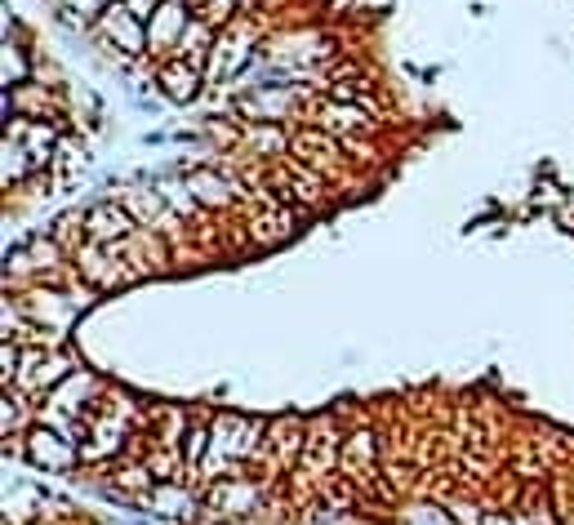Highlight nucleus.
I'll use <instances>...</instances> for the list:
<instances>
[{
    "mask_svg": "<svg viewBox=\"0 0 574 525\" xmlns=\"http://www.w3.org/2000/svg\"><path fill=\"white\" fill-rule=\"evenodd\" d=\"M28 81H32V59H28V50L6 41V90L28 85Z\"/></svg>",
    "mask_w": 574,
    "mask_h": 525,
    "instance_id": "a878e982",
    "label": "nucleus"
},
{
    "mask_svg": "<svg viewBox=\"0 0 574 525\" xmlns=\"http://www.w3.org/2000/svg\"><path fill=\"white\" fill-rule=\"evenodd\" d=\"M41 423V405L23 392V388H6V397H0V436H28L32 428Z\"/></svg>",
    "mask_w": 574,
    "mask_h": 525,
    "instance_id": "aec40b11",
    "label": "nucleus"
},
{
    "mask_svg": "<svg viewBox=\"0 0 574 525\" xmlns=\"http://www.w3.org/2000/svg\"><path fill=\"white\" fill-rule=\"evenodd\" d=\"M94 32H99V41H103L107 50L121 54L125 68L139 63V59H147V23H139V19L130 14L125 0H112V6L99 14Z\"/></svg>",
    "mask_w": 574,
    "mask_h": 525,
    "instance_id": "423d86ee",
    "label": "nucleus"
},
{
    "mask_svg": "<svg viewBox=\"0 0 574 525\" xmlns=\"http://www.w3.org/2000/svg\"><path fill=\"white\" fill-rule=\"evenodd\" d=\"M23 459H28L32 467H41V472H76V467H85V463H81V441L63 436V432H54V428H45V423H37V428L23 436Z\"/></svg>",
    "mask_w": 574,
    "mask_h": 525,
    "instance_id": "6e6552de",
    "label": "nucleus"
},
{
    "mask_svg": "<svg viewBox=\"0 0 574 525\" xmlns=\"http://www.w3.org/2000/svg\"><path fill=\"white\" fill-rule=\"evenodd\" d=\"M240 6H249V0H240Z\"/></svg>",
    "mask_w": 574,
    "mask_h": 525,
    "instance_id": "c756f323",
    "label": "nucleus"
},
{
    "mask_svg": "<svg viewBox=\"0 0 574 525\" xmlns=\"http://www.w3.org/2000/svg\"><path fill=\"white\" fill-rule=\"evenodd\" d=\"M6 138L19 143L37 169H50L54 156H59V143H63V125L59 121H37V116H14L6 121Z\"/></svg>",
    "mask_w": 574,
    "mask_h": 525,
    "instance_id": "9d476101",
    "label": "nucleus"
},
{
    "mask_svg": "<svg viewBox=\"0 0 574 525\" xmlns=\"http://www.w3.org/2000/svg\"><path fill=\"white\" fill-rule=\"evenodd\" d=\"M37 174H41V169L32 165V156H28L19 143L6 138V187H23V183L37 178Z\"/></svg>",
    "mask_w": 574,
    "mask_h": 525,
    "instance_id": "b1692460",
    "label": "nucleus"
},
{
    "mask_svg": "<svg viewBox=\"0 0 574 525\" xmlns=\"http://www.w3.org/2000/svg\"><path fill=\"white\" fill-rule=\"evenodd\" d=\"M130 441H139L134 419H125L112 405H99L90 414V436L81 441V463L85 467H116L130 454Z\"/></svg>",
    "mask_w": 574,
    "mask_h": 525,
    "instance_id": "f03ea898",
    "label": "nucleus"
},
{
    "mask_svg": "<svg viewBox=\"0 0 574 525\" xmlns=\"http://www.w3.org/2000/svg\"><path fill=\"white\" fill-rule=\"evenodd\" d=\"M308 423L312 419H299V414L271 419V428H267V454H276L280 467H299V459L308 450Z\"/></svg>",
    "mask_w": 574,
    "mask_h": 525,
    "instance_id": "a211bd4d",
    "label": "nucleus"
},
{
    "mask_svg": "<svg viewBox=\"0 0 574 525\" xmlns=\"http://www.w3.org/2000/svg\"><path fill=\"white\" fill-rule=\"evenodd\" d=\"M344 472L352 485H375L383 476V445L370 423H357L344 441Z\"/></svg>",
    "mask_w": 574,
    "mask_h": 525,
    "instance_id": "9b49d317",
    "label": "nucleus"
},
{
    "mask_svg": "<svg viewBox=\"0 0 574 525\" xmlns=\"http://www.w3.org/2000/svg\"><path fill=\"white\" fill-rule=\"evenodd\" d=\"M214 45H218V28H209V23H201V19H192V28H187V37H183V45H178V54L174 59H187L192 68H209V54H214Z\"/></svg>",
    "mask_w": 574,
    "mask_h": 525,
    "instance_id": "4be33fe9",
    "label": "nucleus"
},
{
    "mask_svg": "<svg viewBox=\"0 0 574 525\" xmlns=\"http://www.w3.org/2000/svg\"><path fill=\"white\" fill-rule=\"evenodd\" d=\"M290 130H295L290 156H299L304 165H312V169H321L330 183H339L344 165H352L348 152H344V138H335V134L321 130V125H290Z\"/></svg>",
    "mask_w": 574,
    "mask_h": 525,
    "instance_id": "0eeeda50",
    "label": "nucleus"
},
{
    "mask_svg": "<svg viewBox=\"0 0 574 525\" xmlns=\"http://www.w3.org/2000/svg\"><path fill=\"white\" fill-rule=\"evenodd\" d=\"M344 152H348L352 165H379V161H383V147L375 143V134H352V138H344Z\"/></svg>",
    "mask_w": 574,
    "mask_h": 525,
    "instance_id": "bb28decb",
    "label": "nucleus"
},
{
    "mask_svg": "<svg viewBox=\"0 0 574 525\" xmlns=\"http://www.w3.org/2000/svg\"><path fill=\"white\" fill-rule=\"evenodd\" d=\"M267 178H271V192H276L280 200H290V205H304L308 214L326 209V205H330V192H335V183H330V178H326L321 169L304 165L299 156H285V161L267 165Z\"/></svg>",
    "mask_w": 574,
    "mask_h": 525,
    "instance_id": "20e7f679",
    "label": "nucleus"
},
{
    "mask_svg": "<svg viewBox=\"0 0 574 525\" xmlns=\"http://www.w3.org/2000/svg\"><path fill=\"white\" fill-rule=\"evenodd\" d=\"M304 223H308L304 205L276 200V205H258V214L249 218V236H254V245H280V240H290Z\"/></svg>",
    "mask_w": 574,
    "mask_h": 525,
    "instance_id": "4468645a",
    "label": "nucleus"
},
{
    "mask_svg": "<svg viewBox=\"0 0 574 525\" xmlns=\"http://www.w3.org/2000/svg\"><path fill=\"white\" fill-rule=\"evenodd\" d=\"M481 525H516V516L512 512H485Z\"/></svg>",
    "mask_w": 574,
    "mask_h": 525,
    "instance_id": "c85d7f7f",
    "label": "nucleus"
},
{
    "mask_svg": "<svg viewBox=\"0 0 574 525\" xmlns=\"http://www.w3.org/2000/svg\"><path fill=\"white\" fill-rule=\"evenodd\" d=\"M205 454H209V423H201V419H192V428H187V441H183V459H187V476H196V467L205 463Z\"/></svg>",
    "mask_w": 574,
    "mask_h": 525,
    "instance_id": "393cba45",
    "label": "nucleus"
},
{
    "mask_svg": "<svg viewBox=\"0 0 574 525\" xmlns=\"http://www.w3.org/2000/svg\"><path fill=\"white\" fill-rule=\"evenodd\" d=\"M37 116V121H68V112H63V99L50 90V85H37V81H28V85H14V90H6V116Z\"/></svg>",
    "mask_w": 574,
    "mask_h": 525,
    "instance_id": "dca6fc26",
    "label": "nucleus"
},
{
    "mask_svg": "<svg viewBox=\"0 0 574 525\" xmlns=\"http://www.w3.org/2000/svg\"><path fill=\"white\" fill-rule=\"evenodd\" d=\"M258 45H263V23H254L249 14H240L236 23H227V28L218 32V45H214V54H209L205 81H209L214 90H232V85L249 72Z\"/></svg>",
    "mask_w": 574,
    "mask_h": 525,
    "instance_id": "f257e3e1",
    "label": "nucleus"
},
{
    "mask_svg": "<svg viewBox=\"0 0 574 525\" xmlns=\"http://www.w3.org/2000/svg\"><path fill=\"white\" fill-rule=\"evenodd\" d=\"M258 503H263V485L249 476H227L205 485V507L218 516H240V512H254Z\"/></svg>",
    "mask_w": 574,
    "mask_h": 525,
    "instance_id": "2eb2a0df",
    "label": "nucleus"
},
{
    "mask_svg": "<svg viewBox=\"0 0 574 525\" xmlns=\"http://www.w3.org/2000/svg\"><path fill=\"white\" fill-rule=\"evenodd\" d=\"M290 143H295V130L290 125H276V121H240V156L249 161H263V165H276L290 156Z\"/></svg>",
    "mask_w": 574,
    "mask_h": 525,
    "instance_id": "f8f14e48",
    "label": "nucleus"
},
{
    "mask_svg": "<svg viewBox=\"0 0 574 525\" xmlns=\"http://www.w3.org/2000/svg\"><path fill=\"white\" fill-rule=\"evenodd\" d=\"M143 503L161 516H192V494H187V481H156Z\"/></svg>",
    "mask_w": 574,
    "mask_h": 525,
    "instance_id": "412c9836",
    "label": "nucleus"
},
{
    "mask_svg": "<svg viewBox=\"0 0 574 525\" xmlns=\"http://www.w3.org/2000/svg\"><path fill=\"white\" fill-rule=\"evenodd\" d=\"M107 6H112V0H107Z\"/></svg>",
    "mask_w": 574,
    "mask_h": 525,
    "instance_id": "7c9ffc66",
    "label": "nucleus"
},
{
    "mask_svg": "<svg viewBox=\"0 0 574 525\" xmlns=\"http://www.w3.org/2000/svg\"><path fill=\"white\" fill-rule=\"evenodd\" d=\"M76 370L72 352H63L59 343H41V348H23V366H19V379L14 388H23L32 401H45L68 374ZM10 388V383H6Z\"/></svg>",
    "mask_w": 574,
    "mask_h": 525,
    "instance_id": "39448f33",
    "label": "nucleus"
},
{
    "mask_svg": "<svg viewBox=\"0 0 574 525\" xmlns=\"http://www.w3.org/2000/svg\"><path fill=\"white\" fill-rule=\"evenodd\" d=\"M308 125H321V130H330L335 138H352V134H379V130L388 125V116H379L375 107H361V103L317 99Z\"/></svg>",
    "mask_w": 574,
    "mask_h": 525,
    "instance_id": "1a4fd4ad",
    "label": "nucleus"
},
{
    "mask_svg": "<svg viewBox=\"0 0 574 525\" xmlns=\"http://www.w3.org/2000/svg\"><path fill=\"white\" fill-rule=\"evenodd\" d=\"M72 272L94 295H112V290H125V286L143 281L130 262L116 254V245H99V240H85L81 249H72Z\"/></svg>",
    "mask_w": 574,
    "mask_h": 525,
    "instance_id": "7ed1b4c3",
    "label": "nucleus"
},
{
    "mask_svg": "<svg viewBox=\"0 0 574 525\" xmlns=\"http://www.w3.org/2000/svg\"><path fill=\"white\" fill-rule=\"evenodd\" d=\"M156 85H161V94H165L170 103L187 107V103L201 99V90H205L209 81H205V72L192 68L187 59H165V63H156Z\"/></svg>",
    "mask_w": 574,
    "mask_h": 525,
    "instance_id": "6ab92c4d",
    "label": "nucleus"
},
{
    "mask_svg": "<svg viewBox=\"0 0 574 525\" xmlns=\"http://www.w3.org/2000/svg\"><path fill=\"white\" fill-rule=\"evenodd\" d=\"M240 10H245L240 0H196V19L209 23V28H218V32H223L227 23H236Z\"/></svg>",
    "mask_w": 574,
    "mask_h": 525,
    "instance_id": "5701e85b",
    "label": "nucleus"
},
{
    "mask_svg": "<svg viewBox=\"0 0 574 525\" xmlns=\"http://www.w3.org/2000/svg\"><path fill=\"white\" fill-rule=\"evenodd\" d=\"M103 392H107V388H103L90 370H81V366H76V370H72V374H68V379L45 397V405H50V410H59V414H72V419H90V414L99 410Z\"/></svg>",
    "mask_w": 574,
    "mask_h": 525,
    "instance_id": "ddd939ff",
    "label": "nucleus"
},
{
    "mask_svg": "<svg viewBox=\"0 0 574 525\" xmlns=\"http://www.w3.org/2000/svg\"><path fill=\"white\" fill-rule=\"evenodd\" d=\"M130 231H139V218L130 214L125 200H99L85 209V236L99 240V245H112V240H125Z\"/></svg>",
    "mask_w": 574,
    "mask_h": 525,
    "instance_id": "f3484780",
    "label": "nucleus"
},
{
    "mask_svg": "<svg viewBox=\"0 0 574 525\" xmlns=\"http://www.w3.org/2000/svg\"><path fill=\"white\" fill-rule=\"evenodd\" d=\"M76 165H85V143L63 138L59 143V156H54V169H76Z\"/></svg>",
    "mask_w": 574,
    "mask_h": 525,
    "instance_id": "cd10ccee",
    "label": "nucleus"
}]
</instances>
